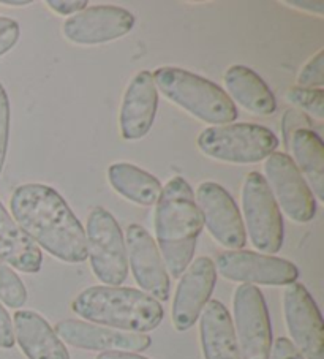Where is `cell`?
<instances>
[{"label":"cell","mask_w":324,"mask_h":359,"mask_svg":"<svg viewBox=\"0 0 324 359\" xmlns=\"http://www.w3.org/2000/svg\"><path fill=\"white\" fill-rule=\"evenodd\" d=\"M11 217L34 243L60 262L87 259L86 231L65 198L46 184H22L10 200Z\"/></svg>","instance_id":"obj_1"},{"label":"cell","mask_w":324,"mask_h":359,"mask_svg":"<svg viewBox=\"0 0 324 359\" xmlns=\"http://www.w3.org/2000/svg\"><path fill=\"white\" fill-rule=\"evenodd\" d=\"M155 236L168 274L179 278L195 255L203 231V215L195 194L184 177L170 179L155 204Z\"/></svg>","instance_id":"obj_2"},{"label":"cell","mask_w":324,"mask_h":359,"mask_svg":"<svg viewBox=\"0 0 324 359\" xmlns=\"http://www.w3.org/2000/svg\"><path fill=\"white\" fill-rule=\"evenodd\" d=\"M72 311L89 323L140 334L157 330L165 317L160 302L147 293L108 285L86 288L72 302Z\"/></svg>","instance_id":"obj_3"},{"label":"cell","mask_w":324,"mask_h":359,"mask_svg":"<svg viewBox=\"0 0 324 359\" xmlns=\"http://www.w3.org/2000/svg\"><path fill=\"white\" fill-rule=\"evenodd\" d=\"M161 95L193 117L212 126H227L238 119V108L219 84L179 67H160L152 73Z\"/></svg>","instance_id":"obj_4"},{"label":"cell","mask_w":324,"mask_h":359,"mask_svg":"<svg viewBox=\"0 0 324 359\" xmlns=\"http://www.w3.org/2000/svg\"><path fill=\"white\" fill-rule=\"evenodd\" d=\"M198 147L205 157L234 165L259 163L278 147L272 130L258 123H227L204 128Z\"/></svg>","instance_id":"obj_5"},{"label":"cell","mask_w":324,"mask_h":359,"mask_svg":"<svg viewBox=\"0 0 324 359\" xmlns=\"http://www.w3.org/2000/svg\"><path fill=\"white\" fill-rule=\"evenodd\" d=\"M87 258L92 272L108 287H121L127 280L128 262L126 238L117 220L103 208H93L86 226Z\"/></svg>","instance_id":"obj_6"},{"label":"cell","mask_w":324,"mask_h":359,"mask_svg":"<svg viewBox=\"0 0 324 359\" xmlns=\"http://www.w3.org/2000/svg\"><path fill=\"white\" fill-rule=\"evenodd\" d=\"M245 234L264 255H274L283 245V219L280 208L259 171L248 172L242 185Z\"/></svg>","instance_id":"obj_7"},{"label":"cell","mask_w":324,"mask_h":359,"mask_svg":"<svg viewBox=\"0 0 324 359\" xmlns=\"http://www.w3.org/2000/svg\"><path fill=\"white\" fill-rule=\"evenodd\" d=\"M233 312L241 359H271L272 327L261 290L242 283L234 293Z\"/></svg>","instance_id":"obj_8"},{"label":"cell","mask_w":324,"mask_h":359,"mask_svg":"<svg viewBox=\"0 0 324 359\" xmlns=\"http://www.w3.org/2000/svg\"><path fill=\"white\" fill-rule=\"evenodd\" d=\"M280 210L296 224H307L316 215L315 195L288 154L274 152L264 163V176Z\"/></svg>","instance_id":"obj_9"},{"label":"cell","mask_w":324,"mask_h":359,"mask_svg":"<svg viewBox=\"0 0 324 359\" xmlns=\"http://www.w3.org/2000/svg\"><path fill=\"white\" fill-rule=\"evenodd\" d=\"M215 271L231 282L286 287L296 283L299 269L288 259L250 250H227L215 259Z\"/></svg>","instance_id":"obj_10"},{"label":"cell","mask_w":324,"mask_h":359,"mask_svg":"<svg viewBox=\"0 0 324 359\" xmlns=\"http://www.w3.org/2000/svg\"><path fill=\"white\" fill-rule=\"evenodd\" d=\"M285 323L292 345L304 359H324V325L320 309L302 283H291L283 293Z\"/></svg>","instance_id":"obj_11"},{"label":"cell","mask_w":324,"mask_h":359,"mask_svg":"<svg viewBox=\"0 0 324 359\" xmlns=\"http://www.w3.org/2000/svg\"><path fill=\"white\" fill-rule=\"evenodd\" d=\"M195 201L203 215V224L220 245L231 250L244 249L247 234L241 210L234 198L217 182H203Z\"/></svg>","instance_id":"obj_12"},{"label":"cell","mask_w":324,"mask_h":359,"mask_svg":"<svg viewBox=\"0 0 324 359\" xmlns=\"http://www.w3.org/2000/svg\"><path fill=\"white\" fill-rule=\"evenodd\" d=\"M135 22V16L126 8L95 5L67 18L62 24V34L74 45L95 46L126 36L132 32Z\"/></svg>","instance_id":"obj_13"},{"label":"cell","mask_w":324,"mask_h":359,"mask_svg":"<svg viewBox=\"0 0 324 359\" xmlns=\"http://www.w3.org/2000/svg\"><path fill=\"white\" fill-rule=\"evenodd\" d=\"M126 249L128 266L142 292L158 302L170 299V274H168L157 244L144 226L138 224L128 225Z\"/></svg>","instance_id":"obj_14"},{"label":"cell","mask_w":324,"mask_h":359,"mask_svg":"<svg viewBox=\"0 0 324 359\" xmlns=\"http://www.w3.org/2000/svg\"><path fill=\"white\" fill-rule=\"evenodd\" d=\"M179 278L173 301V325L176 331L185 332L195 326L214 293L217 282L215 264L208 257H199L190 263Z\"/></svg>","instance_id":"obj_15"},{"label":"cell","mask_w":324,"mask_h":359,"mask_svg":"<svg viewBox=\"0 0 324 359\" xmlns=\"http://www.w3.org/2000/svg\"><path fill=\"white\" fill-rule=\"evenodd\" d=\"M62 342L87 351H146L152 345L147 334L126 332L83 320H62L54 326Z\"/></svg>","instance_id":"obj_16"},{"label":"cell","mask_w":324,"mask_h":359,"mask_svg":"<svg viewBox=\"0 0 324 359\" xmlns=\"http://www.w3.org/2000/svg\"><path fill=\"white\" fill-rule=\"evenodd\" d=\"M158 108V90L149 70H141L132 78L123 95L119 127L123 140L136 141L151 132Z\"/></svg>","instance_id":"obj_17"},{"label":"cell","mask_w":324,"mask_h":359,"mask_svg":"<svg viewBox=\"0 0 324 359\" xmlns=\"http://www.w3.org/2000/svg\"><path fill=\"white\" fill-rule=\"evenodd\" d=\"M11 323L15 340L27 359H70L67 346L40 313L18 311Z\"/></svg>","instance_id":"obj_18"},{"label":"cell","mask_w":324,"mask_h":359,"mask_svg":"<svg viewBox=\"0 0 324 359\" xmlns=\"http://www.w3.org/2000/svg\"><path fill=\"white\" fill-rule=\"evenodd\" d=\"M204 359H241L231 315L220 301H209L199 320Z\"/></svg>","instance_id":"obj_19"},{"label":"cell","mask_w":324,"mask_h":359,"mask_svg":"<svg viewBox=\"0 0 324 359\" xmlns=\"http://www.w3.org/2000/svg\"><path fill=\"white\" fill-rule=\"evenodd\" d=\"M227 94L233 103H238L255 116H271L276 113L277 102L269 86L257 72L244 65L229 67L225 78Z\"/></svg>","instance_id":"obj_20"},{"label":"cell","mask_w":324,"mask_h":359,"mask_svg":"<svg viewBox=\"0 0 324 359\" xmlns=\"http://www.w3.org/2000/svg\"><path fill=\"white\" fill-rule=\"evenodd\" d=\"M0 258L26 274H36L43 263L40 247L21 230L2 203H0Z\"/></svg>","instance_id":"obj_21"},{"label":"cell","mask_w":324,"mask_h":359,"mask_svg":"<svg viewBox=\"0 0 324 359\" xmlns=\"http://www.w3.org/2000/svg\"><path fill=\"white\" fill-rule=\"evenodd\" d=\"M108 181L117 194L138 206H154L163 185L151 172L132 163H114L108 168Z\"/></svg>","instance_id":"obj_22"},{"label":"cell","mask_w":324,"mask_h":359,"mask_svg":"<svg viewBox=\"0 0 324 359\" xmlns=\"http://www.w3.org/2000/svg\"><path fill=\"white\" fill-rule=\"evenodd\" d=\"M288 147L297 170L305 176L309 187L318 200H324V144L313 130H297L291 135Z\"/></svg>","instance_id":"obj_23"},{"label":"cell","mask_w":324,"mask_h":359,"mask_svg":"<svg viewBox=\"0 0 324 359\" xmlns=\"http://www.w3.org/2000/svg\"><path fill=\"white\" fill-rule=\"evenodd\" d=\"M26 302V285L11 266L0 258V304L10 309H21Z\"/></svg>","instance_id":"obj_24"},{"label":"cell","mask_w":324,"mask_h":359,"mask_svg":"<svg viewBox=\"0 0 324 359\" xmlns=\"http://www.w3.org/2000/svg\"><path fill=\"white\" fill-rule=\"evenodd\" d=\"M288 102L301 109V113H307L316 121L324 119V92L323 89H304V88H291L286 92Z\"/></svg>","instance_id":"obj_25"},{"label":"cell","mask_w":324,"mask_h":359,"mask_svg":"<svg viewBox=\"0 0 324 359\" xmlns=\"http://www.w3.org/2000/svg\"><path fill=\"white\" fill-rule=\"evenodd\" d=\"M324 86V51L311 55L297 76V88L323 89Z\"/></svg>","instance_id":"obj_26"},{"label":"cell","mask_w":324,"mask_h":359,"mask_svg":"<svg viewBox=\"0 0 324 359\" xmlns=\"http://www.w3.org/2000/svg\"><path fill=\"white\" fill-rule=\"evenodd\" d=\"M10 140V100L7 90L0 83V175H2L8 152Z\"/></svg>","instance_id":"obj_27"},{"label":"cell","mask_w":324,"mask_h":359,"mask_svg":"<svg viewBox=\"0 0 324 359\" xmlns=\"http://www.w3.org/2000/svg\"><path fill=\"white\" fill-rule=\"evenodd\" d=\"M21 36L20 24L7 16H0V55L7 54L16 46Z\"/></svg>","instance_id":"obj_28"},{"label":"cell","mask_w":324,"mask_h":359,"mask_svg":"<svg viewBox=\"0 0 324 359\" xmlns=\"http://www.w3.org/2000/svg\"><path fill=\"white\" fill-rule=\"evenodd\" d=\"M311 130L310 128V119L299 109H288L283 114L282 119V133L285 138V144L288 146V141L291 135L297 132V130Z\"/></svg>","instance_id":"obj_29"},{"label":"cell","mask_w":324,"mask_h":359,"mask_svg":"<svg viewBox=\"0 0 324 359\" xmlns=\"http://www.w3.org/2000/svg\"><path fill=\"white\" fill-rule=\"evenodd\" d=\"M15 345V334L11 318L2 304H0V348L10 350Z\"/></svg>","instance_id":"obj_30"},{"label":"cell","mask_w":324,"mask_h":359,"mask_svg":"<svg viewBox=\"0 0 324 359\" xmlns=\"http://www.w3.org/2000/svg\"><path fill=\"white\" fill-rule=\"evenodd\" d=\"M48 7L51 8L54 13L62 15V16H73L87 8V2L86 0H49Z\"/></svg>","instance_id":"obj_31"},{"label":"cell","mask_w":324,"mask_h":359,"mask_svg":"<svg viewBox=\"0 0 324 359\" xmlns=\"http://www.w3.org/2000/svg\"><path fill=\"white\" fill-rule=\"evenodd\" d=\"M271 359H304L290 339L278 337L272 346Z\"/></svg>","instance_id":"obj_32"},{"label":"cell","mask_w":324,"mask_h":359,"mask_svg":"<svg viewBox=\"0 0 324 359\" xmlns=\"http://www.w3.org/2000/svg\"><path fill=\"white\" fill-rule=\"evenodd\" d=\"M286 5L290 7H296L299 10H305L309 13L323 15L324 13V2H304V0H286Z\"/></svg>","instance_id":"obj_33"},{"label":"cell","mask_w":324,"mask_h":359,"mask_svg":"<svg viewBox=\"0 0 324 359\" xmlns=\"http://www.w3.org/2000/svg\"><path fill=\"white\" fill-rule=\"evenodd\" d=\"M95 359H149L138 355V353H130V351H106L100 353Z\"/></svg>","instance_id":"obj_34"},{"label":"cell","mask_w":324,"mask_h":359,"mask_svg":"<svg viewBox=\"0 0 324 359\" xmlns=\"http://www.w3.org/2000/svg\"><path fill=\"white\" fill-rule=\"evenodd\" d=\"M0 4L7 5V7H26L32 2L30 0H0Z\"/></svg>","instance_id":"obj_35"}]
</instances>
